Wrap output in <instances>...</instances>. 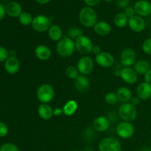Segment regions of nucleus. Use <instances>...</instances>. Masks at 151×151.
Here are the masks:
<instances>
[{
    "label": "nucleus",
    "instance_id": "obj_1",
    "mask_svg": "<svg viewBox=\"0 0 151 151\" xmlns=\"http://www.w3.org/2000/svg\"><path fill=\"white\" fill-rule=\"evenodd\" d=\"M78 19L83 26L91 28L94 27L97 22V15L94 8L86 6L80 10Z\"/></svg>",
    "mask_w": 151,
    "mask_h": 151
},
{
    "label": "nucleus",
    "instance_id": "obj_2",
    "mask_svg": "<svg viewBox=\"0 0 151 151\" xmlns=\"http://www.w3.org/2000/svg\"><path fill=\"white\" fill-rule=\"evenodd\" d=\"M75 41L68 36H64L56 44V52L63 58H69L74 54L75 51Z\"/></svg>",
    "mask_w": 151,
    "mask_h": 151
},
{
    "label": "nucleus",
    "instance_id": "obj_3",
    "mask_svg": "<svg viewBox=\"0 0 151 151\" xmlns=\"http://www.w3.org/2000/svg\"><path fill=\"white\" fill-rule=\"evenodd\" d=\"M55 97V90L49 83L41 84L36 91V97L41 104H48Z\"/></svg>",
    "mask_w": 151,
    "mask_h": 151
},
{
    "label": "nucleus",
    "instance_id": "obj_4",
    "mask_svg": "<svg viewBox=\"0 0 151 151\" xmlns=\"http://www.w3.org/2000/svg\"><path fill=\"white\" fill-rule=\"evenodd\" d=\"M118 115L122 121L132 122L137 117V111L131 103H122L118 110Z\"/></svg>",
    "mask_w": 151,
    "mask_h": 151
},
{
    "label": "nucleus",
    "instance_id": "obj_5",
    "mask_svg": "<svg viewBox=\"0 0 151 151\" xmlns=\"http://www.w3.org/2000/svg\"><path fill=\"white\" fill-rule=\"evenodd\" d=\"M31 25L35 32H45L48 31L52 26V21L49 16L44 14H39L33 18Z\"/></svg>",
    "mask_w": 151,
    "mask_h": 151
},
{
    "label": "nucleus",
    "instance_id": "obj_6",
    "mask_svg": "<svg viewBox=\"0 0 151 151\" xmlns=\"http://www.w3.org/2000/svg\"><path fill=\"white\" fill-rule=\"evenodd\" d=\"M75 49L80 54L87 55L92 52V48L94 47L92 41L90 38L86 35H81L75 41Z\"/></svg>",
    "mask_w": 151,
    "mask_h": 151
},
{
    "label": "nucleus",
    "instance_id": "obj_7",
    "mask_svg": "<svg viewBox=\"0 0 151 151\" xmlns=\"http://www.w3.org/2000/svg\"><path fill=\"white\" fill-rule=\"evenodd\" d=\"M98 149L100 151H122V145L115 137H106L100 142Z\"/></svg>",
    "mask_w": 151,
    "mask_h": 151
},
{
    "label": "nucleus",
    "instance_id": "obj_8",
    "mask_svg": "<svg viewBox=\"0 0 151 151\" xmlns=\"http://www.w3.org/2000/svg\"><path fill=\"white\" fill-rule=\"evenodd\" d=\"M76 67L81 75L86 76L94 70V60L89 56L84 55L78 60Z\"/></svg>",
    "mask_w": 151,
    "mask_h": 151
},
{
    "label": "nucleus",
    "instance_id": "obj_9",
    "mask_svg": "<svg viewBox=\"0 0 151 151\" xmlns=\"http://www.w3.org/2000/svg\"><path fill=\"white\" fill-rule=\"evenodd\" d=\"M117 135L123 139H128L132 137L135 133V128L131 122H119L116 128Z\"/></svg>",
    "mask_w": 151,
    "mask_h": 151
},
{
    "label": "nucleus",
    "instance_id": "obj_10",
    "mask_svg": "<svg viewBox=\"0 0 151 151\" xmlns=\"http://www.w3.org/2000/svg\"><path fill=\"white\" fill-rule=\"evenodd\" d=\"M137 62V54L134 49H124L120 55V64L123 67H131Z\"/></svg>",
    "mask_w": 151,
    "mask_h": 151
},
{
    "label": "nucleus",
    "instance_id": "obj_11",
    "mask_svg": "<svg viewBox=\"0 0 151 151\" xmlns=\"http://www.w3.org/2000/svg\"><path fill=\"white\" fill-rule=\"evenodd\" d=\"M95 62L103 68H110L114 63V57L109 52H103L95 55Z\"/></svg>",
    "mask_w": 151,
    "mask_h": 151
},
{
    "label": "nucleus",
    "instance_id": "obj_12",
    "mask_svg": "<svg viewBox=\"0 0 151 151\" xmlns=\"http://www.w3.org/2000/svg\"><path fill=\"white\" fill-rule=\"evenodd\" d=\"M136 13L141 17H146L151 14V3L147 0H138L134 4Z\"/></svg>",
    "mask_w": 151,
    "mask_h": 151
},
{
    "label": "nucleus",
    "instance_id": "obj_13",
    "mask_svg": "<svg viewBox=\"0 0 151 151\" xmlns=\"http://www.w3.org/2000/svg\"><path fill=\"white\" fill-rule=\"evenodd\" d=\"M119 78L126 83L132 85L138 81V74L131 67H122Z\"/></svg>",
    "mask_w": 151,
    "mask_h": 151
},
{
    "label": "nucleus",
    "instance_id": "obj_14",
    "mask_svg": "<svg viewBox=\"0 0 151 151\" xmlns=\"http://www.w3.org/2000/svg\"><path fill=\"white\" fill-rule=\"evenodd\" d=\"M128 25L130 29L135 32H142L146 27V23L144 19L137 15L128 19Z\"/></svg>",
    "mask_w": 151,
    "mask_h": 151
},
{
    "label": "nucleus",
    "instance_id": "obj_15",
    "mask_svg": "<svg viewBox=\"0 0 151 151\" xmlns=\"http://www.w3.org/2000/svg\"><path fill=\"white\" fill-rule=\"evenodd\" d=\"M110 127V120L104 116H99L94 119L92 128L94 131L97 132H106Z\"/></svg>",
    "mask_w": 151,
    "mask_h": 151
},
{
    "label": "nucleus",
    "instance_id": "obj_16",
    "mask_svg": "<svg viewBox=\"0 0 151 151\" xmlns=\"http://www.w3.org/2000/svg\"><path fill=\"white\" fill-rule=\"evenodd\" d=\"M74 86L78 92L86 93L90 88V80L86 75H80L74 81Z\"/></svg>",
    "mask_w": 151,
    "mask_h": 151
},
{
    "label": "nucleus",
    "instance_id": "obj_17",
    "mask_svg": "<svg viewBox=\"0 0 151 151\" xmlns=\"http://www.w3.org/2000/svg\"><path fill=\"white\" fill-rule=\"evenodd\" d=\"M35 55L38 60L46 61L51 58L52 51L47 45L39 44L35 48Z\"/></svg>",
    "mask_w": 151,
    "mask_h": 151
},
{
    "label": "nucleus",
    "instance_id": "obj_18",
    "mask_svg": "<svg viewBox=\"0 0 151 151\" xmlns=\"http://www.w3.org/2000/svg\"><path fill=\"white\" fill-rule=\"evenodd\" d=\"M20 68V63L16 56H10L4 63V69L7 73L14 75L17 73Z\"/></svg>",
    "mask_w": 151,
    "mask_h": 151
},
{
    "label": "nucleus",
    "instance_id": "obj_19",
    "mask_svg": "<svg viewBox=\"0 0 151 151\" xmlns=\"http://www.w3.org/2000/svg\"><path fill=\"white\" fill-rule=\"evenodd\" d=\"M5 10L10 17L19 18L22 13V7L17 1H11L6 4Z\"/></svg>",
    "mask_w": 151,
    "mask_h": 151
},
{
    "label": "nucleus",
    "instance_id": "obj_20",
    "mask_svg": "<svg viewBox=\"0 0 151 151\" xmlns=\"http://www.w3.org/2000/svg\"><path fill=\"white\" fill-rule=\"evenodd\" d=\"M137 95L140 100H146L151 97V84L142 82L137 88Z\"/></svg>",
    "mask_w": 151,
    "mask_h": 151
},
{
    "label": "nucleus",
    "instance_id": "obj_21",
    "mask_svg": "<svg viewBox=\"0 0 151 151\" xmlns=\"http://www.w3.org/2000/svg\"><path fill=\"white\" fill-rule=\"evenodd\" d=\"M94 30L95 33L100 36H106L111 32V26L107 22L100 21L94 25Z\"/></svg>",
    "mask_w": 151,
    "mask_h": 151
},
{
    "label": "nucleus",
    "instance_id": "obj_22",
    "mask_svg": "<svg viewBox=\"0 0 151 151\" xmlns=\"http://www.w3.org/2000/svg\"><path fill=\"white\" fill-rule=\"evenodd\" d=\"M38 114L44 120H49L54 116L52 108L49 104L40 105L38 108Z\"/></svg>",
    "mask_w": 151,
    "mask_h": 151
},
{
    "label": "nucleus",
    "instance_id": "obj_23",
    "mask_svg": "<svg viewBox=\"0 0 151 151\" xmlns=\"http://www.w3.org/2000/svg\"><path fill=\"white\" fill-rule=\"evenodd\" d=\"M118 100L122 103H130L132 98V92L126 86H120L116 91Z\"/></svg>",
    "mask_w": 151,
    "mask_h": 151
},
{
    "label": "nucleus",
    "instance_id": "obj_24",
    "mask_svg": "<svg viewBox=\"0 0 151 151\" xmlns=\"http://www.w3.org/2000/svg\"><path fill=\"white\" fill-rule=\"evenodd\" d=\"M48 35L52 41L58 42L63 38V30L58 24H52L48 30Z\"/></svg>",
    "mask_w": 151,
    "mask_h": 151
},
{
    "label": "nucleus",
    "instance_id": "obj_25",
    "mask_svg": "<svg viewBox=\"0 0 151 151\" xmlns=\"http://www.w3.org/2000/svg\"><path fill=\"white\" fill-rule=\"evenodd\" d=\"M63 109V114L65 116H71L75 114L78 109V104L75 100H69L64 104Z\"/></svg>",
    "mask_w": 151,
    "mask_h": 151
},
{
    "label": "nucleus",
    "instance_id": "obj_26",
    "mask_svg": "<svg viewBox=\"0 0 151 151\" xmlns=\"http://www.w3.org/2000/svg\"><path fill=\"white\" fill-rule=\"evenodd\" d=\"M150 62L146 60H139L134 65V69L138 75H145L150 69Z\"/></svg>",
    "mask_w": 151,
    "mask_h": 151
},
{
    "label": "nucleus",
    "instance_id": "obj_27",
    "mask_svg": "<svg viewBox=\"0 0 151 151\" xmlns=\"http://www.w3.org/2000/svg\"><path fill=\"white\" fill-rule=\"evenodd\" d=\"M128 18L125 16L124 13H119L114 18V23L115 26L119 28L125 27L128 24Z\"/></svg>",
    "mask_w": 151,
    "mask_h": 151
},
{
    "label": "nucleus",
    "instance_id": "obj_28",
    "mask_svg": "<svg viewBox=\"0 0 151 151\" xmlns=\"http://www.w3.org/2000/svg\"><path fill=\"white\" fill-rule=\"evenodd\" d=\"M33 17L28 12H22L19 17V22L23 26H29L32 24Z\"/></svg>",
    "mask_w": 151,
    "mask_h": 151
},
{
    "label": "nucleus",
    "instance_id": "obj_29",
    "mask_svg": "<svg viewBox=\"0 0 151 151\" xmlns=\"http://www.w3.org/2000/svg\"><path fill=\"white\" fill-rule=\"evenodd\" d=\"M83 32L82 29H81L80 27H72L69 28L67 31V36L69 38H70L72 40H76L77 38L81 37V35H83Z\"/></svg>",
    "mask_w": 151,
    "mask_h": 151
},
{
    "label": "nucleus",
    "instance_id": "obj_30",
    "mask_svg": "<svg viewBox=\"0 0 151 151\" xmlns=\"http://www.w3.org/2000/svg\"><path fill=\"white\" fill-rule=\"evenodd\" d=\"M79 72H78V69L76 66H69L66 67V70H65V75L68 78L71 80L75 81L78 76H79Z\"/></svg>",
    "mask_w": 151,
    "mask_h": 151
},
{
    "label": "nucleus",
    "instance_id": "obj_31",
    "mask_svg": "<svg viewBox=\"0 0 151 151\" xmlns=\"http://www.w3.org/2000/svg\"><path fill=\"white\" fill-rule=\"evenodd\" d=\"M118 97L116 93L113 91L107 92L105 95V101L109 105H115L118 102Z\"/></svg>",
    "mask_w": 151,
    "mask_h": 151
},
{
    "label": "nucleus",
    "instance_id": "obj_32",
    "mask_svg": "<svg viewBox=\"0 0 151 151\" xmlns=\"http://www.w3.org/2000/svg\"><path fill=\"white\" fill-rule=\"evenodd\" d=\"M0 151H20L19 147L13 143H4L0 147Z\"/></svg>",
    "mask_w": 151,
    "mask_h": 151
},
{
    "label": "nucleus",
    "instance_id": "obj_33",
    "mask_svg": "<svg viewBox=\"0 0 151 151\" xmlns=\"http://www.w3.org/2000/svg\"><path fill=\"white\" fill-rule=\"evenodd\" d=\"M142 48L143 52L145 54L151 55V37L145 40V41L142 44Z\"/></svg>",
    "mask_w": 151,
    "mask_h": 151
},
{
    "label": "nucleus",
    "instance_id": "obj_34",
    "mask_svg": "<svg viewBox=\"0 0 151 151\" xmlns=\"http://www.w3.org/2000/svg\"><path fill=\"white\" fill-rule=\"evenodd\" d=\"M10 57V53L6 48L2 46H0V63L5 61Z\"/></svg>",
    "mask_w": 151,
    "mask_h": 151
},
{
    "label": "nucleus",
    "instance_id": "obj_35",
    "mask_svg": "<svg viewBox=\"0 0 151 151\" xmlns=\"http://www.w3.org/2000/svg\"><path fill=\"white\" fill-rule=\"evenodd\" d=\"M8 133V127L4 122H0V137H4Z\"/></svg>",
    "mask_w": 151,
    "mask_h": 151
},
{
    "label": "nucleus",
    "instance_id": "obj_36",
    "mask_svg": "<svg viewBox=\"0 0 151 151\" xmlns=\"http://www.w3.org/2000/svg\"><path fill=\"white\" fill-rule=\"evenodd\" d=\"M124 13L125 14V16L130 19V18H132L133 16H136V12L135 10H134V7H131V6H128V7L125 9L124 10Z\"/></svg>",
    "mask_w": 151,
    "mask_h": 151
},
{
    "label": "nucleus",
    "instance_id": "obj_37",
    "mask_svg": "<svg viewBox=\"0 0 151 151\" xmlns=\"http://www.w3.org/2000/svg\"><path fill=\"white\" fill-rule=\"evenodd\" d=\"M131 0H117L116 1V5L119 9H124L125 10L126 7L129 6Z\"/></svg>",
    "mask_w": 151,
    "mask_h": 151
},
{
    "label": "nucleus",
    "instance_id": "obj_38",
    "mask_svg": "<svg viewBox=\"0 0 151 151\" xmlns=\"http://www.w3.org/2000/svg\"><path fill=\"white\" fill-rule=\"evenodd\" d=\"M101 0H84V2L88 7H95L100 3Z\"/></svg>",
    "mask_w": 151,
    "mask_h": 151
},
{
    "label": "nucleus",
    "instance_id": "obj_39",
    "mask_svg": "<svg viewBox=\"0 0 151 151\" xmlns=\"http://www.w3.org/2000/svg\"><path fill=\"white\" fill-rule=\"evenodd\" d=\"M144 79H145V82L151 84V69L145 74Z\"/></svg>",
    "mask_w": 151,
    "mask_h": 151
},
{
    "label": "nucleus",
    "instance_id": "obj_40",
    "mask_svg": "<svg viewBox=\"0 0 151 151\" xmlns=\"http://www.w3.org/2000/svg\"><path fill=\"white\" fill-rule=\"evenodd\" d=\"M63 114V109H60V108H55V109H53V115H54L55 116H61Z\"/></svg>",
    "mask_w": 151,
    "mask_h": 151
},
{
    "label": "nucleus",
    "instance_id": "obj_41",
    "mask_svg": "<svg viewBox=\"0 0 151 151\" xmlns=\"http://www.w3.org/2000/svg\"><path fill=\"white\" fill-rule=\"evenodd\" d=\"M140 99L138 97H132V98H131V101H130V103H131V104L133 105V106H134L136 107V106H139L140 103Z\"/></svg>",
    "mask_w": 151,
    "mask_h": 151
},
{
    "label": "nucleus",
    "instance_id": "obj_42",
    "mask_svg": "<svg viewBox=\"0 0 151 151\" xmlns=\"http://www.w3.org/2000/svg\"><path fill=\"white\" fill-rule=\"evenodd\" d=\"M5 14H6L5 7H4V5L0 4V21H1L3 19H4V17L5 16Z\"/></svg>",
    "mask_w": 151,
    "mask_h": 151
},
{
    "label": "nucleus",
    "instance_id": "obj_43",
    "mask_svg": "<svg viewBox=\"0 0 151 151\" xmlns=\"http://www.w3.org/2000/svg\"><path fill=\"white\" fill-rule=\"evenodd\" d=\"M101 48H100V47L99 45H94V47H93L92 48V52H91L94 53L95 55H98L99 53L101 52Z\"/></svg>",
    "mask_w": 151,
    "mask_h": 151
},
{
    "label": "nucleus",
    "instance_id": "obj_44",
    "mask_svg": "<svg viewBox=\"0 0 151 151\" xmlns=\"http://www.w3.org/2000/svg\"><path fill=\"white\" fill-rule=\"evenodd\" d=\"M38 4H47L50 2L51 0H35Z\"/></svg>",
    "mask_w": 151,
    "mask_h": 151
},
{
    "label": "nucleus",
    "instance_id": "obj_45",
    "mask_svg": "<svg viewBox=\"0 0 151 151\" xmlns=\"http://www.w3.org/2000/svg\"><path fill=\"white\" fill-rule=\"evenodd\" d=\"M105 1H106V2H111V1H112L113 0H104Z\"/></svg>",
    "mask_w": 151,
    "mask_h": 151
},
{
    "label": "nucleus",
    "instance_id": "obj_46",
    "mask_svg": "<svg viewBox=\"0 0 151 151\" xmlns=\"http://www.w3.org/2000/svg\"><path fill=\"white\" fill-rule=\"evenodd\" d=\"M72 151H79V150H72Z\"/></svg>",
    "mask_w": 151,
    "mask_h": 151
}]
</instances>
